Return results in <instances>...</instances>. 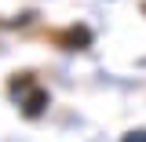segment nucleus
<instances>
[{
	"label": "nucleus",
	"mask_w": 146,
	"mask_h": 142,
	"mask_svg": "<svg viewBox=\"0 0 146 142\" xmlns=\"http://www.w3.org/2000/svg\"><path fill=\"white\" fill-rule=\"evenodd\" d=\"M44 102H48V95H44V91H36L33 98H29V102H26V113H29V117H36V113H40V109H44Z\"/></svg>",
	"instance_id": "obj_1"
},
{
	"label": "nucleus",
	"mask_w": 146,
	"mask_h": 142,
	"mask_svg": "<svg viewBox=\"0 0 146 142\" xmlns=\"http://www.w3.org/2000/svg\"><path fill=\"white\" fill-rule=\"evenodd\" d=\"M124 142H146V131H131V135H124Z\"/></svg>",
	"instance_id": "obj_2"
}]
</instances>
